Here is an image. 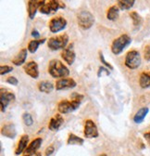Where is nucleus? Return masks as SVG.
Masks as SVG:
<instances>
[{
	"instance_id": "14",
	"label": "nucleus",
	"mask_w": 150,
	"mask_h": 156,
	"mask_svg": "<svg viewBox=\"0 0 150 156\" xmlns=\"http://www.w3.org/2000/svg\"><path fill=\"white\" fill-rule=\"evenodd\" d=\"M64 123V118L60 113L55 114L49 121L48 124V128L51 131H58L60 127L63 125Z\"/></svg>"
},
{
	"instance_id": "16",
	"label": "nucleus",
	"mask_w": 150,
	"mask_h": 156,
	"mask_svg": "<svg viewBox=\"0 0 150 156\" xmlns=\"http://www.w3.org/2000/svg\"><path fill=\"white\" fill-rule=\"evenodd\" d=\"M43 1H36V0H30L27 2L28 4V14L29 18L32 20L35 17L37 9H39L40 6L42 5Z\"/></svg>"
},
{
	"instance_id": "28",
	"label": "nucleus",
	"mask_w": 150,
	"mask_h": 156,
	"mask_svg": "<svg viewBox=\"0 0 150 156\" xmlns=\"http://www.w3.org/2000/svg\"><path fill=\"white\" fill-rule=\"evenodd\" d=\"M22 120L24 122V124L28 126H32L33 124V120H32V117L30 113L28 112H24L23 115H22Z\"/></svg>"
},
{
	"instance_id": "30",
	"label": "nucleus",
	"mask_w": 150,
	"mask_h": 156,
	"mask_svg": "<svg viewBox=\"0 0 150 156\" xmlns=\"http://www.w3.org/2000/svg\"><path fill=\"white\" fill-rule=\"evenodd\" d=\"M99 58H100V61H101V62L106 66V67H107L110 71H112V70H113V66H112L109 62H107L106 60H105V57H104V55H103V53L100 51L99 52Z\"/></svg>"
},
{
	"instance_id": "18",
	"label": "nucleus",
	"mask_w": 150,
	"mask_h": 156,
	"mask_svg": "<svg viewBox=\"0 0 150 156\" xmlns=\"http://www.w3.org/2000/svg\"><path fill=\"white\" fill-rule=\"evenodd\" d=\"M28 142H29V136L28 135H22L20 141H19V144H18L16 150H15V154L20 155L24 151H26Z\"/></svg>"
},
{
	"instance_id": "36",
	"label": "nucleus",
	"mask_w": 150,
	"mask_h": 156,
	"mask_svg": "<svg viewBox=\"0 0 150 156\" xmlns=\"http://www.w3.org/2000/svg\"><path fill=\"white\" fill-rule=\"evenodd\" d=\"M144 138L147 140V142H148V144L150 145V131L149 132H146V133H145V135H144Z\"/></svg>"
},
{
	"instance_id": "7",
	"label": "nucleus",
	"mask_w": 150,
	"mask_h": 156,
	"mask_svg": "<svg viewBox=\"0 0 150 156\" xmlns=\"http://www.w3.org/2000/svg\"><path fill=\"white\" fill-rule=\"evenodd\" d=\"M124 64L131 70H135L141 65V56L137 50H131L126 54Z\"/></svg>"
},
{
	"instance_id": "20",
	"label": "nucleus",
	"mask_w": 150,
	"mask_h": 156,
	"mask_svg": "<svg viewBox=\"0 0 150 156\" xmlns=\"http://www.w3.org/2000/svg\"><path fill=\"white\" fill-rule=\"evenodd\" d=\"M119 14H120L119 7L116 6V5H113V6H111L107 9V20H109V21L114 22V21H116V20L119 18Z\"/></svg>"
},
{
	"instance_id": "37",
	"label": "nucleus",
	"mask_w": 150,
	"mask_h": 156,
	"mask_svg": "<svg viewBox=\"0 0 150 156\" xmlns=\"http://www.w3.org/2000/svg\"><path fill=\"white\" fill-rule=\"evenodd\" d=\"M24 156H42V154L40 152H35V153H32V154H26Z\"/></svg>"
},
{
	"instance_id": "6",
	"label": "nucleus",
	"mask_w": 150,
	"mask_h": 156,
	"mask_svg": "<svg viewBox=\"0 0 150 156\" xmlns=\"http://www.w3.org/2000/svg\"><path fill=\"white\" fill-rule=\"evenodd\" d=\"M77 22L82 29L87 30L90 29L95 23V17L90 11L83 10L77 15Z\"/></svg>"
},
{
	"instance_id": "25",
	"label": "nucleus",
	"mask_w": 150,
	"mask_h": 156,
	"mask_svg": "<svg viewBox=\"0 0 150 156\" xmlns=\"http://www.w3.org/2000/svg\"><path fill=\"white\" fill-rule=\"evenodd\" d=\"M84 142V139L79 138L78 136L74 134H70L68 140H67L68 145H83Z\"/></svg>"
},
{
	"instance_id": "1",
	"label": "nucleus",
	"mask_w": 150,
	"mask_h": 156,
	"mask_svg": "<svg viewBox=\"0 0 150 156\" xmlns=\"http://www.w3.org/2000/svg\"><path fill=\"white\" fill-rule=\"evenodd\" d=\"M71 99H72L71 101L63 100L59 102L58 110L60 113H69L77 110L82 102V100L84 99V95L74 92L71 95Z\"/></svg>"
},
{
	"instance_id": "2",
	"label": "nucleus",
	"mask_w": 150,
	"mask_h": 156,
	"mask_svg": "<svg viewBox=\"0 0 150 156\" xmlns=\"http://www.w3.org/2000/svg\"><path fill=\"white\" fill-rule=\"evenodd\" d=\"M48 73L54 78H66L70 74V70L59 60H51L48 64Z\"/></svg>"
},
{
	"instance_id": "17",
	"label": "nucleus",
	"mask_w": 150,
	"mask_h": 156,
	"mask_svg": "<svg viewBox=\"0 0 150 156\" xmlns=\"http://www.w3.org/2000/svg\"><path fill=\"white\" fill-rule=\"evenodd\" d=\"M27 54H28V49L27 48H22L20 52H19L12 60V63L16 66H20L25 63V61L27 58Z\"/></svg>"
},
{
	"instance_id": "34",
	"label": "nucleus",
	"mask_w": 150,
	"mask_h": 156,
	"mask_svg": "<svg viewBox=\"0 0 150 156\" xmlns=\"http://www.w3.org/2000/svg\"><path fill=\"white\" fill-rule=\"evenodd\" d=\"M54 151H55V148H54V146L53 145H50L49 147H47L46 148V156H50L53 152H54Z\"/></svg>"
},
{
	"instance_id": "29",
	"label": "nucleus",
	"mask_w": 150,
	"mask_h": 156,
	"mask_svg": "<svg viewBox=\"0 0 150 156\" xmlns=\"http://www.w3.org/2000/svg\"><path fill=\"white\" fill-rule=\"evenodd\" d=\"M12 71H13V67L9 65H1V67H0V73H1V75L9 73Z\"/></svg>"
},
{
	"instance_id": "9",
	"label": "nucleus",
	"mask_w": 150,
	"mask_h": 156,
	"mask_svg": "<svg viewBox=\"0 0 150 156\" xmlns=\"http://www.w3.org/2000/svg\"><path fill=\"white\" fill-rule=\"evenodd\" d=\"M16 97L13 92L7 88L0 89V104H1V112H4L9 102L15 101Z\"/></svg>"
},
{
	"instance_id": "23",
	"label": "nucleus",
	"mask_w": 150,
	"mask_h": 156,
	"mask_svg": "<svg viewBox=\"0 0 150 156\" xmlns=\"http://www.w3.org/2000/svg\"><path fill=\"white\" fill-rule=\"evenodd\" d=\"M46 41V38H43V39H40V40H36V39H34V40H32L29 42L28 44V51L31 52V53H35L37 51V49H38L39 46L41 44H44L45 42Z\"/></svg>"
},
{
	"instance_id": "11",
	"label": "nucleus",
	"mask_w": 150,
	"mask_h": 156,
	"mask_svg": "<svg viewBox=\"0 0 150 156\" xmlns=\"http://www.w3.org/2000/svg\"><path fill=\"white\" fill-rule=\"evenodd\" d=\"M61 58H63V61L68 63L69 65H72L75 58H76V54L73 49V44H70L66 48H64L61 52Z\"/></svg>"
},
{
	"instance_id": "27",
	"label": "nucleus",
	"mask_w": 150,
	"mask_h": 156,
	"mask_svg": "<svg viewBox=\"0 0 150 156\" xmlns=\"http://www.w3.org/2000/svg\"><path fill=\"white\" fill-rule=\"evenodd\" d=\"M130 17L132 18L133 23H134L135 26H139L142 23V18H141V16L137 12H135V11L131 12L130 13Z\"/></svg>"
},
{
	"instance_id": "10",
	"label": "nucleus",
	"mask_w": 150,
	"mask_h": 156,
	"mask_svg": "<svg viewBox=\"0 0 150 156\" xmlns=\"http://www.w3.org/2000/svg\"><path fill=\"white\" fill-rule=\"evenodd\" d=\"M84 134V136L87 139L97 138L99 133H98L97 126H96L95 123H94V121H92V120H86L85 121Z\"/></svg>"
},
{
	"instance_id": "22",
	"label": "nucleus",
	"mask_w": 150,
	"mask_h": 156,
	"mask_svg": "<svg viewBox=\"0 0 150 156\" xmlns=\"http://www.w3.org/2000/svg\"><path fill=\"white\" fill-rule=\"evenodd\" d=\"M139 85L142 88L150 87V72H143L140 74Z\"/></svg>"
},
{
	"instance_id": "3",
	"label": "nucleus",
	"mask_w": 150,
	"mask_h": 156,
	"mask_svg": "<svg viewBox=\"0 0 150 156\" xmlns=\"http://www.w3.org/2000/svg\"><path fill=\"white\" fill-rule=\"evenodd\" d=\"M131 43H132V38L128 34H123L113 40L111 44V51L114 55H120Z\"/></svg>"
},
{
	"instance_id": "38",
	"label": "nucleus",
	"mask_w": 150,
	"mask_h": 156,
	"mask_svg": "<svg viewBox=\"0 0 150 156\" xmlns=\"http://www.w3.org/2000/svg\"><path fill=\"white\" fill-rule=\"evenodd\" d=\"M100 156H107V154H105V153H103V154H101Z\"/></svg>"
},
{
	"instance_id": "8",
	"label": "nucleus",
	"mask_w": 150,
	"mask_h": 156,
	"mask_svg": "<svg viewBox=\"0 0 150 156\" xmlns=\"http://www.w3.org/2000/svg\"><path fill=\"white\" fill-rule=\"evenodd\" d=\"M66 26H67L66 19L61 16L52 18L49 22V30L51 33H54V34L61 32L62 30L66 28Z\"/></svg>"
},
{
	"instance_id": "26",
	"label": "nucleus",
	"mask_w": 150,
	"mask_h": 156,
	"mask_svg": "<svg viewBox=\"0 0 150 156\" xmlns=\"http://www.w3.org/2000/svg\"><path fill=\"white\" fill-rule=\"evenodd\" d=\"M135 1V0H119L118 1V7L121 10H127L133 8Z\"/></svg>"
},
{
	"instance_id": "32",
	"label": "nucleus",
	"mask_w": 150,
	"mask_h": 156,
	"mask_svg": "<svg viewBox=\"0 0 150 156\" xmlns=\"http://www.w3.org/2000/svg\"><path fill=\"white\" fill-rule=\"evenodd\" d=\"M103 73H105L106 75H109V74H110V73H109L108 69H107V68H105V67L101 66V67H99V68H98L97 76H98V77H101V76L103 75Z\"/></svg>"
},
{
	"instance_id": "24",
	"label": "nucleus",
	"mask_w": 150,
	"mask_h": 156,
	"mask_svg": "<svg viewBox=\"0 0 150 156\" xmlns=\"http://www.w3.org/2000/svg\"><path fill=\"white\" fill-rule=\"evenodd\" d=\"M38 89H39V91H41L43 93L49 94L53 91L54 85L49 81H42L38 84Z\"/></svg>"
},
{
	"instance_id": "4",
	"label": "nucleus",
	"mask_w": 150,
	"mask_h": 156,
	"mask_svg": "<svg viewBox=\"0 0 150 156\" xmlns=\"http://www.w3.org/2000/svg\"><path fill=\"white\" fill-rule=\"evenodd\" d=\"M69 43V35L67 34H62L57 36L50 37L47 41V47L51 50H60L67 48Z\"/></svg>"
},
{
	"instance_id": "19",
	"label": "nucleus",
	"mask_w": 150,
	"mask_h": 156,
	"mask_svg": "<svg viewBox=\"0 0 150 156\" xmlns=\"http://www.w3.org/2000/svg\"><path fill=\"white\" fill-rule=\"evenodd\" d=\"M42 142H43V140L41 138H37V139L33 140L30 143V145L27 147V149L25 151L26 154H32V153L37 152V150H38L41 147Z\"/></svg>"
},
{
	"instance_id": "21",
	"label": "nucleus",
	"mask_w": 150,
	"mask_h": 156,
	"mask_svg": "<svg viewBox=\"0 0 150 156\" xmlns=\"http://www.w3.org/2000/svg\"><path fill=\"white\" fill-rule=\"evenodd\" d=\"M148 112H149V109L147 107H143L140 110H138V112L134 116V122L136 123V124L142 123L145 120V116L147 115Z\"/></svg>"
},
{
	"instance_id": "13",
	"label": "nucleus",
	"mask_w": 150,
	"mask_h": 156,
	"mask_svg": "<svg viewBox=\"0 0 150 156\" xmlns=\"http://www.w3.org/2000/svg\"><path fill=\"white\" fill-rule=\"evenodd\" d=\"M23 70L25 72V73H27L29 76H31L32 78H36L39 77V69H38V64H37L35 62H29L27 63L24 64L23 66Z\"/></svg>"
},
{
	"instance_id": "12",
	"label": "nucleus",
	"mask_w": 150,
	"mask_h": 156,
	"mask_svg": "<svg viewBox=\"0 0 150 156\" xmlns=\"http://www.w3.org/2000/svg\"><path fill=\"white\" fill-rule=\"evenodd\" d=\"M77 86V83L75 82L74 79L72 78H61V79H59L57 82H56V89L57 90H64V89H70V88H73Z\"/></svg>"
},
{
	"instance_id": "15",
	"label": "nucleus",
	"mask_w": 150,
	"mask_h": 156,
	"mask_svg": "<svg viewBox=\"0 0 150 156\" xmlns=\"http://www.w3.org/2000/svg\"><path fill=\"white\" fill-rule=\"evenodd\" d=\"M1 134L9 139H14L16 135H17V131H16V127L14 126V124L12 123H8L6 125L3 126L2 129H1Z\"/></svg>"
},
{
	"instance_id": "33",
	"label": "nucleus",
	"mask_w": 150,
	"mask_h": 156,
	"mask_svg": "<svg viewBox=\"0 0 150 156\" xmlns=\"http://www.w3.org/2000/svg\"><path fill=\"white\" fill-rule=\"evenodd\" d=\"M7 83H9V84H10V85H12V86H17L18 84H19V81H18V79L16 77H14V76H9L8 79H7Z\"/></svg>"
},
{
	"instance_id": "5",
	"label": "nucleus",
	"mask_w": 150,
	"mask_h": 156,
	"mask_svg": "<svg viewBox=\"0 0 150 156\" xmlns=\"http://www.w3.org/2000/svg\"><path fill=\"white\" fill-rule=\"evenodd\" d=\"M66 5L63 2L57 1V0H50V1H44L39 8V11L43 14H53L60 9H65Z\"/></svg>"
},
{
	"instance_id": "31",
	"label": "nucleus",
	"mask_w": 150,
	"mask_h": 156,
	"mask_svg": "<svg viewBox=\"0 0 150 156\" xmlns=\"http://www.w3.org/2000/svg\"><path fill=\"white\" fill-rule=\"evenodd\" d=\"M144 58L147 62H150V44L146 45L144 49Z\"/></svg>"
},
{
	"instance_id": "35",
	"label": "nucleus",
	"mask_w": 150,
	"mask_h": 156,
	"mask_svg": "<svg viewBox=\"0 0 150 156\" xmlns=\"http://www.w3.org/2000/svg\"><path fill=\"white\" fill-rule=\"evenodd\" d=\"M32 36H33L34 38H38L39 36H40V34H39V32L37 31L36 29H33L32 31Z\"/></svg>"
}]
</instances>
